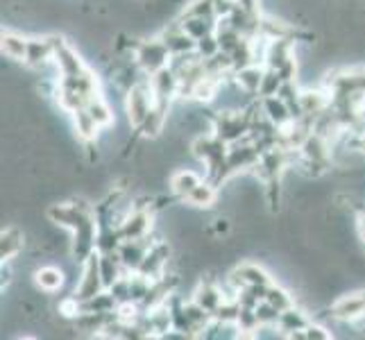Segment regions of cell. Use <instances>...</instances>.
<instances>
[{
	"instance_id": "cell-1",
	"label": "cell",
	"mask_w": 365,
	"mask_h": 340,
	"mask_svg": "<svg viewBox=\"0 0 365 340\" xmlns=\"http://www.w3.org/2000/svg\"><path fill=\"white\" fill-rule=\"evenodd\" d=\"M250 128H252V120H250L247 109H241V111L225 109V111L213 113V120H211V132L227 145L250 136Z\"/></svg>"
},
{
	"instance_id": "cell-2",
	"label": "cell",
	"mask_w": 365,
	"mask_h": 340,
	"mask_svg": "<svg viewBox=\"0 0 365 340\" xmlns=\"http://www.w3.org/2000/svg\"><path fill=\"white\" fill-rule=\"evenodd\" d=\"M155 107V96L153 89H150V75L134 84L132 89L125 93V113H128V125L136 132L141 128V123L145 120V116Z\"/></svg>"
},
{
	"instance_id": "cell-3",
	"label": "cell",
	"mask_w": 365,
	"mask_h": 340,
	"mask_svg": "<svg viewBox=\"0 0 365 340\" xmlns=\"http://www.w3.org/2000/svg\"><path fill=\"white\" fill-rule=\"evenodd\" d=\"M134 59L145 75H155L161 68L170 66L173 55L166 43L161 41V36H153V39H138L134 48Z\"/></svg>"
},
{
	"instance_id": "cell-4",
	"label": "cell",
	"mask_w": 365,
	"mask_h": 340,
	"mask_svg": "<svg viewBox=\"0 0 365 340\" xmlns=\"http://www.w3.org/2000/svg\"><path fill=\"white\" fill-rule=\"evenodd\" d=\"M103 291H105V282H103V274H100V252L96 249L93 254L82 263V277H80V284L75 286L73 295L80 302H86Z\"/></svg>"
},
{
	"instance_id": "cell-5",
	"label": "cell",
	"mask_w": 365,
	"mask_h": 340,
	"mask_svg": "<svg viewBox=\"0 0 365 340\" xmlns=\"http://www.w3.org/2000/svg\"><path fill=\"white\" fill-rule=\"evenodd\" d=\"M150 89H153V96H155V105L170 111L173 100L178 98V91H180L178 73H175L170 66H166V68H161L159 73L150 75Z\"/></svg>"
},
{
	"instance_id": "cell-6",
	"label": "cell",
	"mask_w": 365,
	"mask_h": 340,
	"mask_svg": "<svg viewBox=\"0 0 365 340\" xmlns=\"http://www.w3.org/2000/svg\"><path fill=\"white\" fill-rule=\"evenodd\" d=\"M153 222H155V209H134L128 213V218H125L118 230H120V236L123 241H128V238H145L153 234Z\"/></svg>"
},
{
	"instance_id": "cell-7",
	"label": "cell",
	"mask_w": 365,
	"mask_h": 340,
	"mask_svg": "<svg viewBox=\"0 0 365 340\" xmlns=\"http://www.w3.org/2000/svg\"><path fill=\"white\" fill-rule=\"evenodd\" d=\"M53 61H55V39H53V34L30 36L25 66H30L34 71H41L48 64H53Z\"/></svg>"
},
{
	"instance_id": "cell-8",
	"label": "cell",
	"mask_w": 365,
	"mask_h": 340,
	"mask_svg": "<svg viewBox=\"0 0 365 340\" xmlns=\"http://www.w3.org/2000/svg\"><path fill=\"white\" fill-rule=\"evenodd\" d=\"M153 236H145V238H128L123 241L118 247V257L123 261V268L128 272H136L141 268V263L148 254V249L153 247Z\"/></svg>"
},
{
	"instance_id": "cell-9",
	"label": "cell",
	"mask_w": 365,
	"mask_h": 340,
	"mask_svg": "<svg viewBox=\"0 0 365 340\" xmlns=\"http://www.w3.org/2000/svg\"><path fill=\"white\" fill-rule=\"evenodd\" d=\"M159 36H161V41L166 43V48L170 50V55H173V57L186 55V53H193L195 46H197V41L191 39V36L186 34V30L182 28L180 19H178V21H173V23H168L166 28H163V30L159 32Z\"/></svg>"
},
{
	"instance_id": "cell-10",
	"label": "cell",
	"mask_w": 365,
	"mask_h": 340,
	"mask_svg": "<svg viewBox=\"0 0 365 340\" xmlns=\"http://www.w3.org/2000/svg\"><path fill=\"white\" fill-rule=\"evenodd\" d=\"M191 299H195L200 306L207 309L211 316H216V311L220 309V304L225 302V293H222V288L213 279H209V277H202V279H197L193 293H191Z\"/></svg>"
},
{
	"instance_id": "cell-11",
	"label": "cell",
	"mask_w": 365,
	"mask_h": 340,
	"mask_svg": "<svg viewBox=\"0 0 365 340\" xmlns=\"http://www.w3.org/2000/svg\"><path fill=\"white\" fill-rule=\"evenodd\" d=\"M28 43H30V36H25L16 30H3V34H0V50H3V55L11 61H23L25 64Z\"/></svg>"
},
{
	"instance_id": "cell-12",
	"label": "cell",
	"mask_w": 365,
	"mask_h": 340,
	"mask_svg": "<svg viewBox=\"0 0 365 340\" xmlns=\"http://www.w3.org/2000/svg\"><path fill=\"white\" fill-rule=\"evenodd\" d=\"M261 100V109L266 113V118L274 125V128H288L293 123V113L279 96H270V98H259Z\"/></svg>"
},
{
	"instance_id": "cell-13",
	"label": "cell",
	"mask_w": 365,
	"mask_h": 340,
	"mask_svg": "<svg viewBox=\"0 0 365 340\" xmlns=\"http://www.w3.org/2000/svg\"><path fill=\"white\" fill-rule=\"evenodd\" d=\"M25 247V234L16 225H7L0 234V259L3 263H11Z\"/></svg>"
},
{
	"instance_id": "cell-14",
	"label": "cell",
	"mask_w": 365,
	"mask_h": 340,
	"mask_svg": "<svg viewBox=\"0 0 365 340\" xmlns=\"http://www.w3.org/2000/svg\"><path fill=\"white\" fill-rule=\"evenodd\" d=\"M205 177L202 175H197L195 170L191 168H180V170H175L170 177H168V191L173 195H178L180 197V202H184L186 195L193 191V188L202 182Z\"/></svg>"
},
{
	"instance_id": "cell-15",
	"label": "cell",
	"mask_w": 365,
	"mask_h": 340,
	"mask_svg": "<svg viewBox=\"0 0 365 340\" xmlns=\"http://www.w3.org/2000/svg\"><path fill=\"white\" fill-rule=\"evenodd\" d=\"M216 202H218V186L211 180H202L184 200V205L193 207V209H205V211L213 209Z\"/></svg>"
},
{
	"instance_id": "cell-16",
	"label": "cell",
	"mask_w": 365,
	"mask_h": 340,
	"mask_svg": "<svg viewBox=\"0 0 365 340\" xmlns=\"http://www.w3.org/2000/svg\"><path fill=\"white\" fill-rule=\"evenodd\" d=\"M311 318H309V313L304 309H299V306H291V309H286L282 311V316H279V322H277V329L282 331L284 338H288L291 334L295 331H304L307 326H309Z\"/></svg>"
},
{
	"instance_id": "cell-17",
	"label": "cell",
	"mask_w": 365,
	"mask_h": 340,
	"mask_svg": "<svg viewBox=\"0 0 365 340\" xmlns=\"http://www.w3.org/2000/svg\"><path fill=\"white\" fill-rule=\"evenodd\" d=\"M263 73H266V66H259V64H250L245 68H238L234 71V84H238L245 93L250 96H259L261 89V82H263Z\"/></svg>"
},
{
	"instance_id": "cell-18",
	"label": "cell",
	"mask_w": 365,
	"mask_h": 340,
	"mask_svg": "<svg viewBox=\"0 0 365 340\" xmlns=\"http://www.w3.org/2000/svg\"><path fill=\"white\" fill-rule=\"evenodd\" d=\"M73 116V125H75V134H78V141H96L98 134L103 132V128L96 123V118L89 113V109L82 107L78 111L71 113Z\"/></svg>"
},
{
	"instance_id": "cell-19",
	"label": "cell",
	"mask_w": 365,
	"mask_h": 340,
	"mask_svg": "<svg viewBox=\"0 0 365 340\" xmlns=\"http://www.w3.org/2000/svg\"><path fill=\"white\" fill-rule=\"evenodd\" d=\"M66 282V272L55 266H41L34 270V284L43 293H57Z\"/></svg>"
},
{
	"instance_id": "cell-20",
	"label": "cell",
	"mask_w": 365,
	"mask_h": 340,
	"mask_svg": "<svg viewBox=\"0 0 365 340\" xmlns=\"http://www.w3.org/2000/svg\"><path fill=\"white\" fill-rule=\"evenodd\" d=\"M180 23H182V28L186 30V34L191 36V39L200 41V39H202V36L216 32L218 19H205V16H180Z\"/></svg>"
},
{
	"instance_id": "cell-21",
	"label": "cell",
	"mask_w": 365,
	"mask_h": 340,
	"mask_svg": "<svg viewBox=\"0 0 365 340\" xmlns=\"http://www.w3.org/2000/svg\"><path fill=\"white\" fill-rule=\"evenodd\" d=\"M86 109H89V113L96 118V123L103 130L111 128V125H114V120H116L114 118V109H111V105L103 98V93H98L96 98H91L89 105H86Z\"/></svg>"
},
{
	"instance_id": "cell-22",
	"label": "cell",
	"mask_w": 365,
	"mask_h": 340,
	"mask_svg": "<svg viewBox=\"0 0 365 340\" xmlns=\"http://www.w3.org/2000/svg\"><path fill=\"white\" fill-rule=\"evenodd\" d=\"M268 302V304H272L277 311H286V309H291L295 302H293V295L286 291V288L282 286H277V284H270L266 288V297H263Z\"/></svg>"
},
{
	"instance_id": "cell-23",
	"label": "cell",
	"mask_w": 365,
	"mask_h": 340,
	"mask_svg": "<svg viewBox=\"0 0 365 340\" xmlns=\"http://www.w3.org/2000/svg\"><path fill=\"white\" fill-rule=\"evenodd\" d=\"M182 16H205V19H216V7L213 0H188L184 5Z\"/></svg>"
},
{
	"instance_id": "cell-24",
	"label": "cell",
	"mask_w": 365,
	"mask_h": 340,
	"mask_svg": "<svg viewBox=\"0 0 365 340\" xmlns=\"http://www.w3.org/2000/svg\"><path fill=\"white\" fill-rule=\"evenodd\" d=\"M284 80L279 78V73L272 71V68H266L263 73V82H261V89H259V98H270V96H277L282 89Z\"/></svg>"
},
{
	"instance_id": "cell-25",
	"label": "cell",
	"mask_w": 365,
	"mask_h": 340,
	"mask_svg": "<svg viewBox=\"0 0 365 340\" xmlns=\"http://www.w3.org/2000/svg\"><path fill=\"white\" fill-rule=\"evenodd\" d=\"M255 311H257V318H259L261 326H277L279 316H282V311H277L272 304H268L266 299H261L259 304L255 306Z\"/></svg>"
},
{
	"instance_id": "cell-26",
	"label": "cell",
	"mask_w": 365,
	"mask_h": 340,
	"mask_svg": "<svg viewBox=\"0 0 365 340\" xmlns=\"http://www.w3.org/2000/svg\"><path fill=\"white\" fill-rule=\"evenodd\" d=\"M195 50H197V55L202 57V59H211V57H216V55L220 53V43H218V39H216V32H213V34H207V36H202V39L197 41Z\"/></svg>"
},
{
	"instance_id": "cell-27",
	"label": "cell",
	"mask_w": 365,
	"mask_h": 340,
	"mask_svg": "<svg viewBox=\"0 0 365 340\" xmlns=\"http://www.w3.org/2000/svg\"><path fill=\"white\" fill-rule=\"evenodd\" d=\"M304 336H307V340H329V338H334V334L329 331V326H324V324H320L316 320L309 322V326L304 329Z\"/></svg>"
},
{
	"instance_id": "cell-28",
	"label": "cell",
	"mask_w": 365,
	"mask_h": 340,
	"mask_svg": "<svg viewBox=\"0 0 365 340\" xmlns=\"http://www.w3.org/2000/svg\"><path fill=\"white\" fill-rule=\"evenodd\" d=\"M232 230V222L227 220V218H216V220H213V225H211V232L213 234H227Z\"/></svg>"
},
{
	"instance_id": "cell-29",
	"label": "cell",
	"mask_w": 365,
	"mask_h": 340,
	"mask_svg": "<svg viewBox=\"0 0 365 340\" xmlns=\"http://www.w3.org/2000/svg\"><path fill=\"white\" fill-rule=\"evenodd\" d=\"M356 234L359 238L365 243V211H361L359 216H356Z\"/></svg>"
},
{
	"instance_id": "cell-30",
	"label": "cell",
	"mask_w": 365,
	"mask_h": 340,
	"mask_svg": "<svg viewBox=\"0 0 365 340\" xmlns=\"http://www.w3.org/2000/svg\"><path fill=\"white\" fill-rule=\"evenodd\" d=\"M361 153L365 155V136H363V145H361Z\"/></svg>"
}]
</instances>
